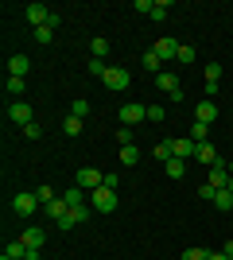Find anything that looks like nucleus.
<instances>
[{
	"instance_id": "obj_9",
	"label": "nucleus",
	"mask_w": 233,
	"mask_h": 260,
	"mask_svg": "<svg viewBox=\"0 0 233 260\" xmlns=\"http://www.w3.org/2000/svg\"><path fill=\"white\" fill-rule=\"evenodd\" d=\"M148 120V105H121V124H140Z\"/></svg>"
},
{
	"instance_id": "obj_34",
	"label": "nucleus",
	"mask_w": 233,
	"mask_h": 260,
	"mask_svg": "<svg viewBox=\"0 0 233 260\" xmlns=\"http://www.w3.org/2000/svg\"><path fill=\"white\" fill-rule=\"evenodd\" d=\"M89 109H93L89 101H74V105H70V117H82V120H86V117H89Z\"/></svg>"
},
{
	"instance_id": "obj_6",
	"label": "nucleus",
	"mask_w": 233,
	"mask_h": 260,
	"mask_svg": "<svg viewBox=\"0 0 233 260\" xmlns=\"http://www.w3.org/2000/svg\"><path fill=\"white\" fill-rule=\"evenodd\" d=\"M8 120H12V124H20V128H27V124H31V105L12 101V105H8Z\"/></svg>"
},
{
	"instance_id": "obj_2",
	"label": "nucleus",
	"mask_w": 233,
	"mask_h": 260,
	"mask_svg": "<svg viewBox=\"0 0 233 260\" xmlns=\"http://www.w3.org/2000/svg\"><path fill=\"white\" fill-rule=\"evenodd\" d=\"M105 82V89H113V93H121V89H128L132 86V74L124 70V66H109V74L101 78Z\"/></svg>"
},
{
	"instance_id": "obj_46",
	"label": "nucleus",
	"mask_w": 233,
	"mask_h": 260,
	"mask_svg": "<svg viewBox=\"0 0 233 260\" xmlns=\"http://www.w3.org/2000/svg\"><path fill=\"white\" fill-rule=\"evenodd\" d=\"M229 175H233V163H229Z\"/></svg>"
},
{
	"instance_id": "obj_20",
	"label": "nucleus",
	"mask_w": 233,
	"mask_h": 260,
	"mask_svg": "<svg viewBox=\"0 0 233 260\" xmlns=\"http://www.w3.org/2000/svg\"><path fill=\"white\" fill-rule=\"evenodd\" d=\"M194 148H198L194 140H175V155L179 159H194Z\"/></svg>"
},
{
	"instance_id": "obj_23",
	"label": "nucleus",
	"mask_w": 233,
	"mask_h": 260,
	"mask_svg": "<svg viewBox=\"0 0 233 260\" xmlns=\"http://www.w3.org/2000/svg\"><path fill=\"white\" fill-rule=\"evenodd\" d=\"M206 136H210V124L194 120V128H190V140H194V144H206Z\"/></svg>"
},
{
	"instance_id": "obj_17",
	"label": "nucleus",
	"mask_w": 233,
	"mask_h": 260,
	"mask_svg": "<svg viewBox=\"0 0 233 260\" xmlns=\"http://www.w3.org/2000/svg\"><path fill=\"white\" fill-rule=\"evenodd\" d=\"M62 198H66V202H70V210H74V206H86V198H89V194H86V190H82V186L74 183V186H70V190H66Z\"/></svg>"
},
{
	"instance_id": "obj_44",
	"label": "nucleus",
	"mask_w": 233,
	"mask_h": 260,
	"mask_svg": "<svg viewBox=\"0 0 233 260\" xmlns=\"http://www.w3.org/2000/svg\"><path fill=\"white\" fill-rule=\"evenodd\" d=\"M206 260H229V256H225V252H210Z\"/></svg>"
},
{
	"instance_id": "obj_12",
	"label": "nucleus",
	"mask_w": 233,
	"mask_h": 260,
	"mask_svg": "<svg viewBox=\"0 0 233 260\" xmlns=\"http://www.w3.org/2000/svg\"><path fill=\"white\" fill-rule=\"evenodd\" d=\"M43 210H47V217H51V221L58 225V221H62V217L70 214V202H66V198H55V202H47Z\"/></svg>"
},
{
	"instance_id": "obj_16",
	"label": "nucleus",
	"mask_w": 233,
	"mask_h": 260,
	"mask_svg": "<svg viewBox=\"0 0 233 260\" xmlns=\"http://www.w3.org/2000/svg\"><path fill=\"white\" fill-rule=\"evenodd\" d=\"M155 159H159V163L175 159V140H159V144H155Z\"/></svg>"
},
{
	"instance_id": "obj_5",
	"label": "nucleus",
	"mask_w": 233,
	"mask_h": 260,
	"mask_svg": "<svg viewBox=\"0 0 233 260\" xmlns=\"http://www.w3.org/2000/svg\"><path fill=\"white\" fill-rule=\"evenodd\" d=\"M179 47H183V43H175V39H155L152 51H155L159 62H171V58H179Z\"/></svg>"
},
{
	"instance_id": "obj_43",
	"label": "nucleus",
	"mask_w": 233,
	"mask_h": 260,
	"mask_svg": "<svg viewBox=\"0 0 233 260\" xmlns=\"http://www.w3.org/2000/svg\"><path fill=\"white\" fill-rule=\"evenodd\" d=\"M222 252H225V256L233 260V241H225V249H222Z\"/></svg>"
},
{
	"instance_id": "obj_15",
	"label": "nucleus",
	"mask_w": 233,
	"mask_h": 260,
	"mask_svg": "<svg viewBox=\"0 0 233 260\" xmlns=\"http://www.w3.org/2000/svg\"><path fill=\"white\" fill-rule=\"evenodd\" d=\"M23 245H27V249H43V241H47V233L43 229H23Z\"/></svg>"
},
{
	"instance_id": "obj_25",
	"label": "nucleus",
	"mask_w": 233,
	"mask_h": 260,
	"mask_svg": "<svg viewBox=\"0 0 233 260\" xmlns=\"http://www.w3.org/2000/svg\"><path fill=\"white\" fill-rule=\"evenodd\" d=\"M140 62H144V70H152V74H159V70H163V62L155 58V51H144V58H140Z\"/></svg>"
},
{
	"instance_id": "obj_37",
	"label": "nucleus",
	"mask_w": 233,
	"mask_h": 260,
	"mask_svg": "<svg viewBox=\"0 0 233 260\" xmlns=\"http://www.w3.org/2000/svg\"><path fill=\"white\" fill-rule=\"evenodd\" d=\"M152 8H155V0H136L132 4V12H144V16H152Z\"/></svg>"
},
{
	"instance_id": "obj_27",
	"label": "nucleus",
	"mask_w": 233,
	"mask_h": 260,
	"mask_svg": "<svg viewBox=\"0 0 233 260\" xmlns=\"http://www.w3.org/2000/svg\"><path fill=\"white\" fill-rule=\"evenodd\" d=\"M62 132H66V136H78V132H82V117H66L62 120Z\"/></svg>"
},
{
	"instance_id": "obj_7",
	"label": "nucleus",
	"mask_w": 233,
	"mask_h": 260,
	"mask_svg": "<svg viewBox=\"0 0 233 260\" xmlns=\"http://www.w3.org/2000/svg\"><path fill=\"white\" fill-rule=\"evenodd\" d=\"M23 16H27V23H31V27H43V23L51 20V8H47V4H27V8H23Z\"/></svg>"
},
{
	"instance_id": "obj_26",
	"label": "nucleus",
	"mask_w": 233,
	"mask_h": 260,
	"mask_svg": "<svg viewBox=\"0 0 233 260\" xmlns=\"http://www.w3.org/2000/svg\"><path fill=\"white\" fill-rule=\"evenodd\" d=\"M35 43H55V27H35Z\"/></svg>"
},
{
	"instance_id": "obj_3",
	"label": "nucleus",
	"mask_w": 233,
	"mask_h": 260,
	"mask_svg": "<svg viewBox=\"0 0 233 260\" xmlns=\"http://www.w3.org/2000/svg\"><path fill=\"white\" fill-rule=\"evenodd\" d=\"M78 186L82 190H97V186H105V171H97V167H78Z\"/></svg>"
},
{
	"instance_id": "obj_4",
	"label": "nucleus",
	"mask_w": 233,
	"mask_h": 260,
	"mask_svg": "<svg viewBox=\"0 0 233 260\" xmlns=\"http://www.w3.org/2000/svg\"><path fill=\"white\" fill-rule=\"evenodd\" d=\"M12 210L20 217H31L35 210H39V194H31V190H20V194L12 198Z\"/></svg>"
},
{
	"instance_id": "obj_24",
	"label": "nucleus",
	"mask_w": 233,
	"mask_h": 260,
	"mask_svg": "<svg viewBox=\"0 0 233 260\" xmlns=\"http://www.w3.org/2000/svg\"><path fill=\"white\" fill-rule=\"evenodd\" d=\"M89 51H93V58H101V62H105V54H109V39H93V43H89Z\"/></svg>"
},
{
	"instance_id": "obj_32",
	"label": "nucleus",
	"mask_w": 233,
	"mask_h": 260,
	"mask_svg": "<svg viewBox=\"0 0 233 260\" xmlns=\"http://www.w3.org/2000/svg\"><path fill=\"white\" fill-rule=\"evenodd\" d=\"M117 144H121V148H132V128H128V124L117 128Z\"/></svg>"
},
{
	"instance_id": "obj_28",
	"label": "nucleus",
	"mask_w": 233,
	"mask_h": 260,
	"mask_svg": "<svg viewBox=\"0 0 233 260\" xmlns=\"http://www.w3.org/2000/svg\"><path fill=\"white\" fill-rule=\"evenodd\" d=\"M136 159H140L136 144H132V148H121V163H124V167H136Z\"/></svg>"
},
{
	"instance_id": "obj_21",
	"label": "nucleus",
	"mask_w": 233,
	"mask_h": 260,
	"mask_svg": "<svg viewBox=\"0 0 233 260\" xmlns=\"http://www.w3.org/2000/svg\"><path fill=\"white\" fill-rule=\"evenodd\" d=\"M214 206L222 210V214H229V210H233V194H229V186H225V190H218V194H214Z\"/></svg>"
},
{
	"instance_id": "obj_31",
	"label": "nucleus",
	"mask_w": 233,
	"mask_h": 260,
	"mask_svg": "<svg viewBox=\"0 0 233 260\" xmlns=\"http://www.w3.org/2000/svg\"><path fill=\"white\" fill-rule=\"evenodd\" d=\"M23 86H27L23 78H8V82H4V89H8L12 98H20V93H23Z\"/></svg>"
},
{
	"instance_id": "obj_42",
	"label": "nucleus",
	"mask_w": 233,
	"mask_h": 260,
	"mask_svg": "<svg viewBox=\"0 0 233 260\" xmlns=\"http://www.w3.org/2000/svg\"><path fill=\"white\" fill-rule=\"evenodd\" d=\"M78 225V221H74V214H66V217H62V221H58V229H66V233H70V229H74Z\"/></svg>"
},
{
	"instance_id": "obj_8",
	"label": "nucleus",
	"mask_w": 233,
	"mask_h": 260,
	"mask_svg": "<svg viewBox=\"0 0 233 260\" xmlns=\"http://www.w3.org/2000/svg\"><path fill=\"white\" fill-rule=\"evenodd\" d=\"M206 183H210L214 190H225V186H229V167H225V163L218 159V163L210 167V179H206Z\"/></svg>"
},
{
	"instance_id": "obj_30",
	"label": "nucleus",
	"mask_w": 233,
	"mask_h": 260,
	"mask_svg": "<svg viewBox=\"0 0 233 260\" xmlns=\"http://www.w3.org/2000/svg\"><path fill=\"white\" fill-rule=\"evenodd\" d=\"M171 16V4L167 0H155V8H152V20H167Z\"/></svg>"
},
{
	"instance_id": "obj_36",
	"label": "nucleus",
	"mask_w": 233,
	"mask_h": 260,
	"mask_svg": "<svg viewBox=\"0 0 233 260\" xmlns=\"http://www.w3.org/2000/svg\"><path fill=\"white\" fill-rule=\"evenodd\" d=\"M148 120H152V124H163V105H148Z\"/></svg>"
},
{
	"instance_id": "obj_18",
	"label": "nucleus",
	"mask_w": 233,
	"mask_h": 260,
	"mask_svg": "<svg viewBox=\"0 0 233 260\" xmlns=\"http://www.w3.org/2000/svg\"><path fill=\"white\" fill-rule=\"evenodd\" d=\"M206 86H222V62H206Z\"/></svg>"
},
{
	"instance_id": "obj_47",
	"label": "nucleus",
	"mask_w": 233,
	"mask_h": 260,
	"mask_svg": "<svg viewBox=\"0 0 233 260\" xmlns=\"http://www.w3.org/2000/svg\"><path fill=\"white\" fill-rule=\"evenodd\" d=\"M0 260H8V256H0Z\"/></svg>"
},
{
	"instance_id": "obj_35",
	"label": "nucleus",
	"mask_w": 233,
	"mask_h": 260,
	"mask_svg": "<svg viewBox=\"0 0 233 260\" xmlns=\"http://www.w3.org/2000/svg\"><path fill=\"white\" fill-rule=\"evenodd\" d=\"M89 74H93V78H105V74H109V66L101 62V58H89Z\"/></svg>"
},
{
	"instance_id": "obj_19",
	"label": "nucleus",
	"mask_w": 233,
	"mask_h": 260,
	"mask_svg": "<svg viewBox=\"0 0 233 260\" xmlns=\"http://www.w3.org/2000/svg\"><path fill=\"white\" fill-rule=\"evenodd\" d=\"M163 167H167V175H171V179H183V175H187V159H179V155H175V159H167Z\"/></svg>"
},
{
	"instance_id": "obj_14",
	"label": "nucleus",
	"mask_w": 233,
	"mask_h": 260,
	"mask_svg": "<svg viewBox=\"0 0 233 260\" xmlns=\"http://www.w3.org/2000/svg\"><path fill=\"white\" fill-rule=\"evenodd\" d=\"M194 163H206V167H214V163H218V152H214V144H210V140L194 148Z\"/></svg>"
},
{
	"instance_id": "obj_10",
	"label": "nucleus",
	"mask_w": 233,
	"mask_h": 260,
	"mask_svg": "<svg viewBox=\"0 0 233 260\" xmlns=\"http://www.w3.org/2000/svg\"><path fill=\"white\" fill-rule=\"evenodd\" d=\"M27 70H31V58H27V54H12L8 58V78H23Z\"/></svg>"
},
{
	"instance_id": "obj_29",
	"label": "nucleus",
	"mask_w": 233,
	"mask_h": 260,
	"mask_svg": "<svg viewBox=\"0 0 233 260\" xmlns=\"http://www.w3.org/2000/svg\"><path fill=\"white\" fill-rule=\"evenodd\" d=\"M206 256H210V252L198 249V245H194V249H183V252H179V260H206Z\"/></svg>"
},
{
	"instance_id": "obj_45",
	"label": "nucleus",
	"mask_w": 233,
	"mask_h": 260,
	"mask_svg": "<svg viewBox=\"0 0 233 260\" xmlns=\"http://www.w3.org/2000/svg\"><path fill=\"white\" fill-rule=\"evenodd\" d=\"M229 194H233V175H229Z\"/></svg>"
},
{
	"instance_id": "obj_22",
	"label": "nucleus",
	"mask_w": 233,
	"mask_h": 260,
	"mask_svg": "<svg viewBox=\"0 0 233 260\" xmlns=\"http://www.w3.org/2000/svg\"><path fill=\"white\" fill-rule=\"evenodd\" d=\"M23 252H27V245H23V241H8L4 256H8V260H23Z\"/></svg>"
},
{
	"instance_id": "obj_41",
	"label": "nucleus",
	"mask_w": 233,
	"mask_h": 260,
	"mask_svg": "<svg viewBox=\"0 0 233 260\" xmlns=\"http://www.w3.org/2000/svg\"><path fill=\"white\" fill-rule=\"evenodd\" d=\"M214 194H218V190H214L210 183H206V186H198V198H210V202H214Z\"/></svg>"
},
{
	"instance_id": "obj_39",
	"label": "nucleus",
	"mask_w": 233,
	"mask_h": 260,
	"mask_svg": "<svg viewBox=\"0 0 233 260\" xmlns=\"http://www.w3.org/2000/svg\"><path fill=\"white\" fill-rule=\"evenodd\" d=\"M23 136H27V140H39V136H43V128H39V124H35V120H31V124L23 128Z\"/></svg>"
},
{
	"instance_id": "obj_11",
	"label": "nucleus",
	"mask_w": 233,
	"mask_h": 260,
	"mask_svg": "<svg viewBox=\"0 0 233 260\" xmlns=\"http://www.w3.org/2000/svg\"><path fill=\"white\" fill-rule=\"evenodd\" d=\"M194 120L214 124V120H218V105H214V101H198V105H194Z\"/></svg>"
},
{
	"instance_id": "obj_33",
	"label": "nucleus",
	"mask_w": 233,
	"mask_h": 260,
	"mask_svg": "<svg viewBox=\"0 0 233 260\" xmlns=\"http://www.w3.org/2000/svg\"><path fill=\"white\" fill-rule=\"evenodd\" d=\"M175 62L190 66V62H194V47H190V43H183V47H179V58H175Z\"/></svg>"
},
{
	"instance_id": "obj_13",
	"label": "nucleus",
	"mask_w": 233,
	"mask_h": 260,
	"mask_svg": "<svg viewBox=\"0 0 233 260\" xmlns=\"http://www.w3.org/2000/svg\"><path fill=\"white\" fill-rule=\"evenodd\" d=\"M155 86L163 89L167 98H171V93H179V89H183V86H179V78H175V74H167V70H159V74H155Z\"/></svg>"
},
{
	"instance_id": "obj_40",
	"label": "nucleus",
	"mask_w": 233,
	"mask_h": 260,
	"mask_svg": "<svg viewBox=\"0 0 233 260\" xmlns=\"http://www.w3.org/2000/svg\"><path fill=\"white\" fill-rule=\"evenodd\" d=\"M105 186H109V190H117V186H121V175H117V171H105Z\"/></svg>"
},
{
	"instance_id": "obj_1",
	"label": "nucleus",
	"mask_w": 233,
	"mask_h": 260,
	"mask_svg": "<svg viewBox=\"0 0 233 260\" xmlns=\"http://www.w3.org/2000/svg\"><path fill=\"white\" fill-rule=\"evenodd\" d=\"M117 190H109V186H97V190H89V206L97 210V214H113L117 210Z\"/></svg>"
},
{
	"instance_id": "obj_38",
	"label": "nucleus",
	"mask_w": 233,
	"mask_h": 260,
	"mask_svg": "<svg viewBox=\"0 0 233 260\" xmlns=\"http://www.w3.org/2000/svg\"><path fill=\"white\" fill-rule=\"evenodd\" d=\"M35 194H39V202H43V206H47V202H55V190H51V186H39Z\"/></svg>"
}]
</instances>
